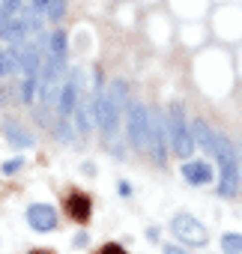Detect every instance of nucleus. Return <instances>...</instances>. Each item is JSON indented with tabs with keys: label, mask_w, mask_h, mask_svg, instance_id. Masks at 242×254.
Returning a JSON list of instances; mask_svg holds the SVG:
<instances>
[{
	"label": "nucleus",
	"mask_w": 242,
	"mask_h": 254,
	"mask_svg": "<svg viewBox=\"0 0 242 254\" xmlns=\"http://www.w3.org/2000/svg\"><path fill=\"white\" fill-rule=\"evenodd\" d=\"M209 156L218 162L221 168V186H218V194L221 197H233L239 191V162H236V150H233V141L227 135H218L215 132V141H212V150Z\"/></svg>",
	"instance_id": "f257e3e1"
},
{
	"label": "nucleus",
	"mask_w": 242,
	"mask_h": 254,
	"mask_svg": "<svg viewBox=\"0 0 242 254\" xmlns=\"http://www.w3.org/2000/svg\"><path fill=\"white\" fill-rule=\"evenodd\" d=\"M168 135H171L174 156L185 162V159L194 153L197 141H194V132H191V126H188L185 111H182V105H180V102H174V105H171V111H168Z\"/></svg>",
	"instance_id": "f03ea898"
},
{
	"label": "nucleus",
	"mask_w": 242,
	"mask_h": 254,
	"mask_svg": "<svg viewBox=\"0 0 242 254\" xmlns=\"http://www.w3.org/2000/svg\"><path fill=\"white\" fill-rule=\"evenodd\" d=\"M150 126H153V114H147V108L141 102H129V108H126V138H129L132 150L150 153Z\"/></svg>",
	"instance_id": "7ed1b4c3"
},
{
	"label": "nucleus",
	"mask_w": 242,
	"mask_h": 254,
	"mask_svg": "<svg viewBox=\"0 0 242 254\" xmlns=\"http://www.w3.org/2000/svg\"><path fill=\"white\" fill-rule=\"evenodd\" d=\"M123 111H126V108H120V105L108 96V90H96V96H93V120H96V126L102 129L105 138H117L120 120H123Z\"/></svg>",
	"instance_id": "20e7f679"
},
{
	"label": "nucleus",
	"mask_w": 242,
	"mask_h": 254,
	"mask_svg": "<svg viewBox=\"0 0 242 254\" xmlns=\"http://www.w3.org/2000/svg\"><path fill=\"white\" fill-rule=\"evenodd\" d=\"M171 230H174V236L180 239V242H185V245H194V248H200V245H206L209 242V230L194 218V215H188V212H180V215H174V221H171Z\"/></svg>",
	"instance_id": "39448f33"
},
{
	"label": "nucleus",
	"mask_w": 242,
	"mask_h": 254,
	"mask_svg": "<svg viewBox=\"0 0 242 254\" xmlns=\"http://www.w3.org/2000/svg\"><path fill=\"white\" fill-rule=\"evenodd\" d=\"M78 84H81V69H75L72 72V78L63 84V90H60V99H57V117L60 120H72L75 117V108H78Z\"/></svg>",
	"instance_id": "423d86ee"
},
{
	"label": "nucleus",
	"mask_w": 242,
	"mask_h": 254,
	"mask_svg": "<svg viewBox=\"0 0 242 254\" xmlns=\"http://www.w3.org/2000/svg\"><path fill=\"white\" fill-rule=\"evenodd\" d=\"M168 123H162V117H153V126H150V156L156 165H165L168 159Z\"/></svg>",
	"instance_id": "0eeeda50"
},
{
	"label": "nucleus",
	"mask_w": 242,
	"mask_h": 254,
	"mask_svg": "<svg viewBox=\"0 0 242 254\" xmlns=\"http://www.w3.org/2000/svg\"><path fill=\"white\" fill-rule=\"evenodd\" d=\"M27 221H30V227H33L36 233H48V230L57 227V212H54V206H48V203H33V206L27 209Z\"/></svg>",
	"instance_id": "6e6552de"
},
{
	"label": "nucleus",
	"mask_w": 242,
	"mask_h": 254,
	"mask_svg": "<svg viewBox=\"0 0 242 254\" xmlns=\"http://www.w3.org/2000/svg\"><path fill=\"white\" fill-rule=\"evenodd\" d=\"M182 177L191 186H206L212 180V168L209 162H182Z\"/></svg>",
	"instance_id": "1a4fd4ad"
},
{
	"label": "nucleus",
	"mask_w": 242,
	"mask_h": 254,
	"mask_svg": "<svg viewBox=\"0 0 242 254\" xmlns=\"http://www.w3.org/2000/svg\"><path fill=\"white\" fill-rule=\"evenodd\" d=\"M66 209H69V215L75 218V221H90V212H93V200L87 197V194H81V191H75V194H69V200H66Z\"/></svg>",
	"instance_id": "9d476101"
},
{
	"label": "nucleus",
	"mask_w": 242,
	"mask_h": 254,
	"mask_svg": "<svg viewBox=\"0 0 242 254\" xmlns=\"http://www.w3.org/2000/svg\"><path fill=\"white\" fill-rule=\"evenodd\" d=\"M191 132H194V141L209 153V150H212V141H215V132L206 126V120H194V123H191Z\"/></svg>",
	"instance_id": "9b49d317"
},
{
	"label": "nucleus",
	"mask_w": 242,
	"mask_h": 254,
	"mask_svg": "<svg viewBox=\"0 0 242 254\" xmlns=\"http://www.w3.org/2000/svg\"><path fill=\"white\" fill-rule=\"evenodd\" d=\"M3 135H6V141L15 144V147H33V138L21 129V126H15V123H6V126H3Z\"/></svg>",
	"instance_id": "f8f14e48"
},
{
	"label": "nucleus",
	"mask_w": 242,
	"mask_h": 254,
	"mask_svg": "<svg viewBox=\"0 0 242 254\" xmlns=\"http://www.w3.org/2000/svg\"><path fill=\"white\" fill-rule=\"evenodd\" d=\"M21 93V102H33L36 99V93H39V75H24V81H21V87H18Z\"/></svg>",
	"instance_id": "ddd939ff"
},
{
	"label": "nucleus",
	"mask_w": 242,
	"mask_h": 254,
	"mask_svg": "<svg viewBox=\"0 0 242 254\" xmlns=\"http://www.w3.org/2000/svg\"><path fill=\"white\" fill-rule=\"evenodd\" d=\"M48 57H57V60H66V33L57 30L48 42Z\"/></svg>",
	"instance_id": "4468645a"
},
{
	"label": "nucleus",
	"mask_w": 242,
	"mask_h": 254,
	"mask_svg": "<svg viewBox=\"0 0 242 254\" xmlns=\"http://www.w3.org/2000/svg\"><path fill=\"white\" fill-rule=\"evenodd\" d=\"M90 114H93V105H78L75 108V126H78V132H90Z\"/></svg>",
	"instance_id": "2eb2a0df"
},
{
	"label": "nucleus",
	"mask_w": 242,
	"mask_h": 254,
	"mask_svg": "<svg viewBox=\"0 0 242 254\" xmlns=\"http://www.w3.org/2000/svg\"><path fill=\"white\" fill-rule=\"evenodd\" d=\"M18 69V60H15V54L12 51H6V48H0V78H6L9 72H15Z\"/></svg>",
	"instance_id": "dca6fc26"
},
{
	"label": "nucleus",
	"mask_w": 242,
	"mask_h": 254,
	"mask_svg": "<svg viewBox=\"0 0 242 254\" xmlns=\"http://www.w3.org/2000/svg\"><path fill=\"white\" fill-rule=\"evenodd\" d=\"M221 248H224V254H242V236L239 233H224Z\"/></svg>",
	"instance_id": "f3484780"
},
{
	"label": "nucleus",
	"mask_w": 242,
	"mask_h": 254,
	"mask_svg": "<svg viewBox=\"0 0 242 254\" xmlns=\"http://www.w3.org/2000/svg\"><path fill=\"white\" fill-rule=\"evenodd\" d=\"M66 15V0H51L48 3V9H45V18H51V21H60Z\"/></svg>",
	"instance_id": "a211bd4d"
},
{
	"label": "nucleus",
	"mask_w": 242,
	"mask_h": 254,
	"mask_svg": "<svg viewBox=\"0 0 242 254\" xmlns=\"http://www.w3.org/2000/svg\"><path fill=\"white\" fill-rule=\"evenodd\" d=\"M54 135H57V141H72V126H69V120H60V117H57Z\"/></svg>",
	"instance_id": "6ab92c4d"
},
{
	"label": "nucleus",
	"mask_w": 242,
	"mask_h": 254,
	"mask_svg": "<svg viewBox=\"0 0 242 254\" xmlns=\"http://www.w3.org/2000/svg\"><path fill=\"white\" fill-rule=\"evenodd\" d=\"M21 165H24V159L18 156V159H9V162H3V168H0V171H3V174H15Z\"/></svg>",
	"instance_id": "aec40b11"
},
{
	"label": "nucleus",
	"mask_w": 242,
	"mask_h": 254,
	"mask_svg": "<svg viewBox=\"0 0 242 254\" xmlns=\"http://www.w3.org/2000/svg\"><path fill=\"white\" fill-rule=\"evenodd\" d=\"M99 254H129V251H126L123 245H117V242H108V245H105Z\"/></svg>",
	"instance_id": "412c9836"
},
{
	"label": "nucleus",
	"mask_w": 242,
	"mask_h": 254,
	"mask_svg": "<svg viewBox=\"0 0 242 254\" xmlns=\"http://www.w3.org/2000/svg\"><path fill=\"white\" fill-rule=\"evenodd\" d=\"M48 3H51V0H33V3H30V6H33L36 12H42V15H45V9H48Z\"/></svg>",
	"instance_id": "4be33fe9"
},
{
	"label": "nucleus",
	"mask_w": 242,
	"mask_h": 254,
	"mask_svg": "<svg viewBox=\"0 0 242 254\" xmlns=\"http://www.w3.org/2000/svg\"><path fill=\"white\" fill-rule=\"evenodd\" d=\"M162 251H165V254H185V251H182V248H177V245H165Z\"/></svg>",
	"instance_id": "5701e85b"
},
{
	"label": "nucleus",
	"mask_w": 242,
	"mask_h": 254,
	"mask_svg": "<svg viewBox=\"0 0 242 254\" xmlns=\"http://www.w3.org/2000/svg\"><path fill=\"white\" fill-rule=\"evenodd\" d=\"M0 105H3V87H0Z\"/></svg>",
	"instance_id": "b1692460"
},
{
	"label": "nucleus",
	"mask_w": 242,
	"mask_h": 254,
	"mask_svg": "<svg viewBox=\"0 0 242 254\" xmlns=\"http://www.w3.org/2000/svg\"><path fill=\"white\" fill-rule=\"evenodd\" d=\"M30 254H51V251H30Z\"/></svg>",
	"instance_id": "393cba45"
}]
</instances>
